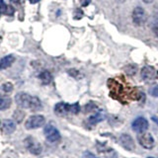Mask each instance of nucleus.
<instances>
[{
    "label": "nucleus",
    "mask_w": 158,
    "mask_h": 158,
    "mask_svg": "<svg viewBox=\"0 0 158 158\" xmlns=\"http://www.w3.org/2000/svg\"><path fill=\"white\" fill-rule=\"evenodd\" d=\"M15 102L20 108L30 109L34 112L40 111L43 108L41 100L36 96H31L28 93L19 92L15 96Z\"/></svg>",
    "instance_id": "nucleus-1"
},
{
    "label": "nucleus",
    "mask_w": 158,
    "mask_h": 158,
    "mask_svg": "<svg viewBox=\"0 0 158 158\" xmlns=\"http://www.w3.org/2000/svg\"><path fill=\"white\" fill-rule=\"evenodd\" d=\"M80 112V106H79L78 103H74V104H67V103H57L56 106H54V113L56 114L57 116H66L68 114H73V115H76Z\"/></svg>",
    "instance_id": "nucleus-2"
},
{
    "label": "nucleus",
    "mask_w": 158,
    "mask_h": 158,
    "mask_svg": "<svg viewBox=\"0 0 158 158\" xmlns=\"http://www.w3.org/2000/svg\"><path fill=\"white\" fill-rule=\"evenodd\" d=\"M44 135L46 138L49 142H57L60 140V132L58 131L57 128L54 127L52 123H48V125L44 127Z\"/></svg>",
    "instance_id": "nucleus-3"
},
{
    "label": "nucleus",
    "mask_w": 158,
    "mask_h": 158,
    "mask_svg": "<svg viewBox=\"0 0 158 158\" xmlns=\"http://www.w3.org/2000/svg\"><path fill=\"white\" fill-rule=\"evenodd\" d=\"M46 123V118L42 115H34L31 116L25 123V127L27 130H35V128H39L44 125Z\"/></svg>",
    "instance_id": "nucleus-4"
},
{
    "label": "nucleus",
    "mask_w": 158,
    "mask_h": 158,
    "mask_svg": "<svg viewBox=\"0 0 158 158\" xmlns=\"http://www.w3.org/2000/svg\"><path fill=\"white\" fill-rule=\"evenodd\" d=\"M131 18H132V22L135 23L136 26H142V25H144L146 22L147 15L144 9L142 7L137 6L133 9Z\"/></svg>",
    "instance_id": "nucleus-5"
},
{
    "label": "nucleus",
    "mask_w": 158,
    "mask_h": 158,
    "mask_svg": "<svg viewBox=\"0 0 158 158\" xmlns=\"http://www.w3.org/2000/svg\"><path fill=\"white\" fill-rule=\"evenodd\" d=\"M137 141L142 147L146 148V149H152L155 144L153 136L149 132L146 131L139 132V135H137Z\"/></svg>",
    "instance_id": "nucleus-6"
},
{
    "label": "nucleus",
    "mask_w": 158,
    "mask_h": 158,
    "mask_svg": "<svg viewBox=\"0 0 158 158\" xmlns=\"http://www.w3.org/2000/svg\"><path fill=\"white\" fill-rule=\"evenodd\" d=\"M25 145H26L27 149L31 152L32 154H35V155L41 154L43 151V147L40 144V142L31 136H29L25 139Z\"/></svg>",
    "instance_id": "nucleus-7"
},
{
    "label": "nucleus",
    "mask_w": 158,
    "mask_h": 158,
    "mask_svg": "<svg viewBox=\"0 0 158 158\" xmlns=\"http://www.w3.org/2000/svg\"><path fill=\"white\" fill-rule=\"evenodd\" d=\"M148 121L146 120L145 118L143 117H138L136 118L135 121L132 122L131 123V127L132 130L136 131V132H143V131H146L147 128H148Z\"/></svg>",
    "instance_id": "nucleus-8"
},
{
    "label": "nucleus",
    "mask_w": 158,
    "mask_h": 158,
    "mask_svg": "<svg viewBox=\"0 0 158 158\" xmlns=\"http://www.w3.org/2000/svg\"><path fill=\"white\" fill-rule=\"evenodd\" d=\"M120 142L123 148H126L127 150L133 151L135 148V143L133 141L132 137L131 135H127V133H123L120 137Z\"/></svg>",
    "instance_id": "nucleus-9"
},
{
    "label": "nucleus",
    "mask_w": 158,
    "mask_h": 158,
    "mask_svg": "<svg viewBox=\"0 0 158 158\" xmlns=\"http://www.w3.org/2000/svg\"><path fill=\"white\" fill-rule=\"evenodd\" d=\"M141 77L145 81H152L156 77L155 69L151 66H144L141 69Z\"/></svg>",
    "instance_id": "nucleus-10"
},
{
    "label": "nucleus",
    "mask_w": 158,
    "mask_h": 158,
    "mask_svg": "<svg viewBox=\"0 0 158 158\" xmlns=\"http://www.w3.org/2000/svg\"><path fill=\"white\" fill-rule=\"evenodd\" d=\"M1 130L5 135H10L16 130V123L12 120H5L2 123Z\"/></svg>",
    "instance_id": "nucleus-11"
},
{
    "label": "nucleus",
    "mask_w": 158,
    "mask_h": 158,
    "mask_svg": "<svg viewBox=\"0 0 158 158\" xmlns=\"http://www.w3.org/2000/svg\"><path fill=\"white\" fill-rule=\"evenodd\" d=\"M15 61V57L13 56H6L0 59V69H6L10 67L14 63Z\"/></svg>",
    "instance_id": "nucleus-12"
},
{
    "label": "nucleus",
    "mask_w": 158,
    "mask_h": 158,
    "mask_svg": "<svg viewBox=\"0 0 158 158\" xmlns=\"http://www.w3.org/2000/svg\"><path fill=\"white\" fill-rule=\"evenodd\" d=\"M104 118H105V116H104V114L102 112H98L96 113L95 115H93L91 116L90 118H88V123L89 125H91V126H95L96 123H100L104 120Z\"/></svg>",
    "instance_id": "nucleus-13"
},
{
    "label": "nucleus",
    "mask_w": 158,
    "mask_h": 158,
    "mask_svg": "<svg viewBox=\"0 0 158 158\" xmlns=\"http://www.w3.org/2000/svg\"><path fill=\"white\" fill-rule=\"evenodd\" d=\"M39 78H40V80H41V82L44 84V85H48V84H49L52 80V74L48 70H44L43 72L40 73Z\"/></svg>",
    "instance_id": "nucleus-14"
},
{
    "label": "nucleus",
    "mask_w": 158,
    "mask_h": 158,
    "mask_svg": "<svg viewBox=\"0 0 158 158\" xmlns=\"http://www.w3.org/2000/svg\"><path fill=\"white\" fill-rule=\"evenodd\" d=\"M11 99L5 96H0V111H4L7 110L8 108L11 106Z\"/></svg>",
    "instance_id": "nucleus-15"
},
{
    "label": "nucleus",
    "mask_w": 158,
    "mask_h": 158,
    "mask_svg": "<svg viewBox=\"0 0 158 158\" xmlns=\"http://www.w3.org/2000/svg\"><path fill=\"white\" fill-rule=\"evenodd\" d=\"M2 90L5 93H10L13 90V84L11 82H6L2 85Z\"/></svg>",
    "instance_id": "nucleus-16"
},
{
    "label": "nucleus",
    "mask_w": 158,
    "mask_h": 158,
    "mask_svg": "<svg viewBox=\"0 0 158 158\" xmlns=\"http://www.w3.org/2000/svg\"><path fill=\"white\" fill-rule=\"evenodd\" d=\"M126 71H127V73L128 74V75H135V73L136 72V66L131 64V65H128V66L126 67Z\"/></svg>",
    "instance_id": "nucleus-17"
},
{
    "label": "nucleus",
    "mask_w": 158,
    "mask_h": 158,
    "mask_svg": "<svg viewBox=\"0 0 158 158\" xmlns=\"http://www.w3.org/2000/svg\"><path fill=\"white\" fill-rule=\"evenodd\" d=\"M8 7L6 4H5L4 1H1L0 2V14H7V11H8Z\"/></svg>",
    "instance_id": "nucleus-18"
},
{
    "label": "nucleus",
    "mask_w": 158,
    "mask_h": 158,
    "mask_svg": "<svg viewBox=\"0 0 158 158\" xmlns=\"http://www.w3.org/2000/svg\"><path fill=\"white\" fill-rule=\"evenodd\" d=\"M24 116H25V114L22 112V111H16L14 113V117L16 118V117H18V122H21L22 121V118H24Z\"/></svg>",
    "instance_id": "nucleus-19"
},
{
    "label": "nucleus",
    "mask_w": 158,
    "mask_h": 158,
    "mask_svg": "<svg viewBox=\"0 0 158 158\" xmlns=\"http://www.w3.org/2000/svg\"><path fill=\"white\" fill-rule=\"evenodd\" d=\"M150 94L154 97H158V86H154L150 89Z\"/></svg>",
    "instance_id": "nucleus-20"
},
{
    "label": "nucleus",
    "mask_w": 158,
    "mask_h": 158,
    "mask_svg": "<svg viewBox=\"0 0 158 158\" xmlns=\"http://www.w3.org/2000/svg\"><path fill=\"white\" fill-rule=\"evenodd\" d=\"M83 158H98L95 154H93L92 152H89V151H86L84 153L83 155Z\"/></svg>",
    "instance_id": "nucleus-21"
},
{
    "label": "nucleus",
    "mask_w": 158,
    "mask_h": 158,
    "mask_svg": "<svg viewBox=\"0 0 158 158\" xmlns=\"http://www.w3.org/2000/svg\"><path fill=\"white\" fill-rule=\"evenodd\" d=\"M153 32H154L155 36L158 38V22L154 25V27H153Z\"/></svg>",
    "instance_id": "nucleus-22"
},
{
    "label": "nucleus",
    "mask_w": 158,
    "mask_h": 158,
    "mask_svg": "<svg viewBox=\"0 0 158 158\" xmlns=\"http://www.w3.org/2000/svg\"><path fill=\"white\" fill-rule=\"evenodd\" d=\"M90 1L91 0H81V3H82L83 6H87V5L90 3Z\"/></svg>",
    "instance_id": "nucleus-23"
},
{
    "label": "nucleus",
    "mask_w": 158,
    "mask_h": 158,
    "mask_svg": "<svg viewBox=\"0 0 158 158\" xmlns=\"http://www.w3.org/2000/svg\"><path fill=\"white\" fill-rule=\"evenodd\" d=\"M10 2L15 4V5H19L20 4V0H10Z\"/></svg>",
    "instance_id": "nucleus-24"
},
{
    "label": "nucleus",
    "mask_w": 158,
    "mask_h": 158,
    "mask_svg": "<svg viewBox=\"0 0 158 158\" xmlns=\"http://www.w3.org/2000/svg\"><path fill=\"white\" fill-rule=\"evenodd\" d=\"M143 2L144 3H146V4H149V3H152L153 1H154V0H142Z\"/></svg>",
    "instance_id": "nucleus-25"
},
{
    "label": "nucleus",
    "mask_w": 158,
    "mask_h": 158,
    "mask_svg": "<svg viewBox=\"0 0 158 158\" xmlns=\"http://www.w3.org/2000/svg\"><path fill=\"white\" fill-rule=\"evenodd\" d=\"M30 1V3H32V4H36V3H38L40 0H29Z\"/></svg>",
    "instance_id": "nucleus-26"
},
{
    "label": "nucleus",
    "mask_w": 158,
    "mask_h": 158,
    "mask_svg": "<svg viewBox=\"0 0 158 158\" xmlns=\"http://www.w3.org/2000/svg\"><path fill=\"white\" fill-rule=\"evenodd\" d=\"M152 120L154 121V122H155V123H157V125H158V118H157L156 117H153V118H152Z\"/></svg>",
    "instance_id": "nucleus-27"
},
{
    "label": "nucleus",
    "mask_w": 158,
    "mask_h": 158,
    "mask_svg": "<svg viewBox=\"0 0 158 158\" xmlns=\"http://www.w3.org/2000/svg\"><path fill=\"white\" fill-rule=\"evenodd\" d=\"M117 1H118V2H120V3H123V2H125L126 0H117Z\"/></svg>",
    "instance_id": "nucleus-28"
},
{
    "label": "nucleus",
    "mask_w": 158,
    "mask_h": 158,
    "mask_svg": "<svg viewBox=\"0 0 158 158\" xmlns=\"http://www.w3.org/2000/svg\"><path fill=\"white\" fill-rule=\"evenodd\" d=\"M147 158H153V157H147Z\"/></svg>",
    "instance_id": "nucleus-29"
},
{
    "label": "nucleus",
    "mask_w": 158,
    "mask_h": 158,
    "mask_svg": "<svg viewBox=\"0 0 158 158\" xmlns=\"http://www.w3.org/2000/svg\"><path fill=\"white\" fill-rule=\"evenodd\" d=\"M1 1H2V0H0V2H1Z\"/></svg>",
    "instance_id": "nucleus-30"
}]
</instances>
